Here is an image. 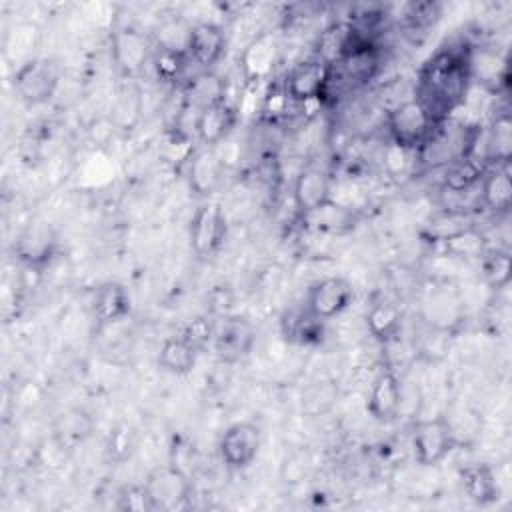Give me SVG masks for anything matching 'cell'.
<instances>
[{"mask_svg":"<svg viewBox=\"0 0 512 512\" xmlns=\"http://www.w3.org/2000/svg\"><path fill=\"white\" fill-rule=\"evenodd\" d=\"M470 86V46L448 44L438 48L420 66L414 96L438 124L452 118L466 100Z\"/></svg>","mask_w":512,"mask_h":512,"instance_id":"cell-1","label":"cell"},{"mask_svg":"<svg viewBox=\"0 0 512 512\" xmlns=\"http://www.w3.org/2000/svg\"><path fill=\"white\" fill-rule=\"evenodd\" d=\"M480 138V128L466 126L448 118L434 126V130L430 132L422 148L416 152V156L428 168H446L462 158L476 156Z\"/></svg>","mask_w":512,"mask_h":512,"instance_id":"cell-2","label":"cell"},{"mask_svg":"<svg viewBox=\"0 0 512 512\" xmlns=\"http://www.w3.org/2000/svg\"><path fill=\"white\" fill-rule=\"evenodd\" d=\"M332 80V62L320 54L296 64L284 78L282 92L294 104L320 102L328 96Z\"/></svg>","mask_w":512,"mask_h":512,"instance_id":"cell-3","label":"cell"},{"mask_svg":"<svg viewBox=\"0 0 512 512\" xmlns=\"http://www.w3.org/2000/svg\"><path fill=\"white\" fill-rule=\"evenodd\" d=\"M434 126L436 122L416 96L400 102L388 114L390 138L402 150L418 152L428 140Z\"/></svg>","mask_w":512,"mask_h":512,"instance_id":"cell-4","label":"cell"},{"mask_svg":"<svg viewBox=\"0 0 512 512\" xmlns=\"http://www.w3.org/2000/svg\"><path fill=\"white\" fill-rule=\"evenodd\" d=\"M414 460L420 466H438L454 448H456V432L452 422L444 416L422 418L412 426L410 434Z\"/></svg>","mask_w":512,"mask_h":512,"instance_id":"cell-5","label":"cell"},{"mask_svg":"<svg viewBox=\"0 0 512 512\" xmlns=\"http://www.w3.org/2000/svg\"><path fill=\"white\" fill-rule=\"evenodd\" d=\"M190 248L198 258L214 256L226 242L228 218L220 202L204 200L192 214L190 220Z\"/></svg>","mask_w":512,"mask_h":512,"instance_id":"cell-6","label":"cell"},{"mask_svg":"<svg viewBox=\"0 0 512 512\" xmlns=\"http://www.w3.org/2000/svg\"><path fill=\"white\" fill-rule=\"evenodd\" d=\"M256 342L254 324L240 314H224L216 320L212 350L224 364H236L244 360Z\"/></svg>","mask_w":512,"mask_h":512,"instance_id":"cell-7","label":"cell"},{"mask_svg":"<svg viewBox=\"0 0 512 512\" xmlns=\"http://www.w3.org/2000/svg\"><path fill=\"white\" fill-rule=\"evenodd\" d=\"M260 442L262 432L254 422H234L220 436V460L228 470L240 472L254 462L260 450Z\"/></svg>","mask_w":512,"mask_h":512,"instance_id":"cell-8","label":"cell"},{"mask_svg":"<svg viewBox=\"0 0 512 512\" xmlns=\"http://www.w3.org/2000/svg\"><path fill=\"white\" fill-rule=\"evenodd\" d=\"M354 300V286L344 276H324L312 282L306 290L304 304L318 318L328 322L340 316Z\"/></svg>","mask_w":512,"mask_h":512,"instance_id":"cell-9","label":"cell"},{"mask_svg":"<svg viewBox=\"0 0 512 512\" xmlns=\"http://www.w3.org/2000/svg\"><path fill=\"white\" fill-rule=\"evenodd\" d=\"M146 490L152 500V508L156 510H176L186 504L190 498V478L184 470L176 468L174 464H168L164 468L154 470L148 480L144 482Z\"/></svg>","mask_w":512,"mask_h":512,"instance_id":"cell-10","label":"cell"},{"mask_svg":"<svg viewBox=\"0 0 512 512\" xmlns=\"http://www.w3.org/2000/svg\"><path fill=\"white\" fill-rule=\"evenodd\" d=\"M404 390L398 374L390 368H384L376 374L370 384L368 398H366V412L372 420L380 424H390L398 418L402 410Z\"/></svg>","mask_w":512,"mask_h":512,"instance_id":"cell-11","label":"cell"},{"mask_svg":"<svg viewBox=\"0 0 512 512\" xmlns=\"http://www.w3.org/2000/svg\"><path fill=\"white\" fill-rule=\"evenodd\" d=\"M226 52V34L222 26L214 22H196L188 28L186 38V56L190 62L202 68V72L210 70L220 62Z\"/></svg>","mask_w":512,"mask_h":512,"instance_id":"cell-12","label":"cell"},{"mask_svg":"<svg viewBox=\"0 0 512 512\" xmlns=\"http://www.w3.org/2000/svg\"><path fill=\"white\" fill-rule=\"evenodd\" d=\"M58 86V72L48 60H30L14 74V90L28 104L50 100Z\"/></svg>","mask_w":512,"mask_h":512,"instance_id":"cell-13","label":"cell"},{"mask_svg":"<svg viewBox=\"0 0 512 512\" xmlns=\"http://www.w3.org/2000/svg\"><path fill=\"white\" fill-rule=\"evenodd\" d=\"M282 338L296 346H318L326 336V322L318 318L308 306L294 304L286 308L280 316Z\"/></svg>","mask_w":512,"mask_h":512,"instance_id":"cell-14","label":"cell"},{"mask_svg":"<svg viewBox=\"0 0 512 512\" xmlns=\"http://www.w3.org/2000/svg\"><path fill=\"white\" fill-rule=\"evenodd\" d=\"M238 110L228 100L214 102L196 112L194 134L202 146L214 148L220 144L236 126Z\"/></svg>","mask_w":512,"mask_h":512,"instance_id":"cell-15","label":"cell"},{"mask_svg":"<svg viewBox=\"0 0 512 512\" xmlns=\"http://www.w3.org/2000/svg\"><path fill=\"white\" fill-rule=\"evenodd\" d=\"M462 320V302L446 286L428 290L422 300V324L452 334Z\"/></svg>","mask_w":512,"mask_h":512,"instance_id":"cell-16","label":"cell"},{"mask_svg":"<svg viewBox=\"0 0 512 512\" xmlns=\"http://www.w3.org/2000/svg\"><path fill=\"white\" fill-rule=\"evenodd\" d=\"M294 206L300 216H306L332 200L330 178L316 166H306L298 172L292 186Z\"/></svg>","mask_w":512,"mask_h":512,"instance_id":"cell-17","label":"cell"},{"mask_svg":"<svg viewBox=\"0 0 512 512\" xmlns=\"http://www.w3.org/2000/svg\"><path fill=\"white\" fill-rule=\"evenodd\" d=\"M112 58L118 72L126 78L140 74L148 58H152V48L136 30H116L112 36Z\"/></svg>","mask_w":512,"mask_h":512,"instance_id":"cell-18","label":"cell"},{"mask_svg":"<svg viewBox=\"0 0 512 512\" xmlns=\"http://www.w3.org/2000/svg\"><path fill=\"white\" fill-rule=\"evenodd\" d=\"M132 310L128 290L120 282H104L96 288L92 300V320L96 328H108L124 320Z\"/></svg>","mask_w":512,"mask_h":512,"instance_id":"cell-19","label":"cell"},{"mask_svg":"<svg viewBox=\"0 0 512 512\" xmlns=\"http://www.w3.org/2000/svg\"><path fill=\"white\" fill-rule=\"evenodd\" d=\"M222 182V162L214 148H198L188 162V184L198 196H210Z\"/></svg>","mask_w":512,"mask_h":512,"instance_id":"cell-20","label":"cell"},{"mask_svg":"<svg viewBox=\"0 0 512 512\" xmlns=\"http://www.w3.org/2000/svg\"><path fill=\"white\" fill-rule=\"evenodd\" d=\"M480 202L494 214H504L512 206L510 164L490 166L480 180Z\"/></svg>","mask_w":512,"mask_h":512,"instance_id":"cell-21","label":"cell"},{"mask_svg":"<svg viewBox=\"0 0 512 512\" xmlns=\"http://www.w3.org/2000/svg\"><path fill=\"white\" fill-rule=\"evenodd\" d=\"M460 482L464 494L478 506H488L498 502L500 484L494 470L488 464H468L460 470Z\"/></svg>","mask_w":512,"mask_h":512,"instance_id":"cell-22","label":"cell"},{"mask_svg":"<svg viewBox=\"0 0 512 512\" xmlns=\"http://www.w3.org/2000/svg\"><path fill=\"white\" fill-rule=\"evenodd\" d=\"M54 246L56 240L50 228H46L44 224H30L16 244V254L26 266L40 268L52 258Z\"/></svg>","mask_w":512,"mask_h":512,"instance_id":"cell-23","label":"cell"},{"mask_svg":"<svg viewBox=\"0 0 512 512\" xmlns=\"http://www.w3.org/2000/svg\"><path fill=\"white\" fill-rule=\"evenodd\" d=\"M512 156V120L508 112L498 114L486 136H484V156L482 162L490 166H504L510 164Z\"/></svg>","mask_w":512,"mask_h":512,"instance_id":"cell-24","label":"cell"},{"mask_svg":"<svg viewBox=\"0 0 512 512\" xmlns=\"http://www.w3.org/2000/svg\"><path fill=\"white\" fill-rule=\"evenodd\" d=\"M404 314L402 310L388 300H378L366 312V328L370 336L382 344L396 340L402 332Z\"/></svg>","mask_w":512,"mask_h":512,"instance_id":"cell-25","label":"cell"},{"mask_svg":"<svg viewBox=\"0 0 512 512\" xmlns=\"http://www.w3.org/2000/svg\"><path fill=\"white\" fill-rule=\"evenodd\" d=\"M198 350L180 334L168 336L158 350V366L174 376H184L192 372L198 360Z\"/></svg>","mask_w":512,"mask_h":512,"instance_id":"cell-26","label":"cell"},{"mask_svg":"<svg viewBox=\"0 0 512 512\" xmlns=\"http://www.w3.org/2000/svg\"><path fill=\"white\" fill-rule=\"evenodd\" d=\"M488 166L480 162L476 156L462 158L450 166H446V176H444V188L450 194H464L472 190L476 184H480L484 172Z\"/></svg>","mask_w":512,"mask_h":512,"instance_id":"cell-27","label":"cell"},{"mask_svg":"<svg viewBox=\"0 0 512 512\" xmlns=\"http://www.w3.org/2000/svg\"><path fill=\"white\" fill-rule=\"evenodd\" d=\"M186 98H188L186 104L196 110H202L204 106L226 100L224 80H220V76H216L212 70L200 72L186 84Z\"/></svg>","mask_w":512,"mask_h":512,"instance_id":"cell-28","label":"cell"},{"mask_svg":"<svg viewBox=\"0 0 512 512\" xmlns=\"http://www.w3.org/2000/svg\"><path fill=\"white\" fill-rule=\"evenodd\" d=\"M302 220L322 232H344L354 226L352 210L336 204L334 200H330L328 204L320 206L318 210L302 216Z\"/></svg>","mask_w":512,"mask_h":512,"instance_id":"cell-29","label":"cell"},{"mask_svg":"<svg viewBox=\"0 0 512 512\" xmlns=\"http://www.w3.org/2000/svg\"><path fill=\"white\" fill-rule=\"evenodd\" d=\"M482 274L490 288L504 290L512 278V258L508 250L496 248L482 254Z\"/></svg>","mask_w":512,"mask_h":512,"instance_id":"cell-30","label":"cell"},{"mask_svg":"<svg viewBox=\"0 0 512 512\" xmlns=\"http://www.w3.org/2000/svg\"><path fill=\"white\" fill-rule=\"evenodd\" d=\"M152 66L156 76L162 82H176L180 80L182 72L186 70V64L190 62L184 50H176V48H168V46H156L152 52Z\"/></svg>","mask_w":512,"mask_h":512,"instance_id":"cell-31","label":"cell"},{"mask_svg":"<svg viewBox=\"0 0 512 512\" xmlns=\"http://www.w3.org/2000/svg\"><path fill=\"white\" fill-rule=\"evenodd\" d=\"M276 62V44L258 40L250 46V50L246 52V70L254 76V78H262L264 74H268L274 68Z\"/></svg>","mask_w":512,"mask_h":512,"instance_id":"cell-32","label":"cell"},{"mask_svg":"<svg viewBox=\"0 0 512 512\" xmlns=\"http://www.w3.org/2000/svg\"><path fill=\"white\" fill-rule=\"evenodd\" d=\"M442 14V6L436 2H416L408 4L404 12V22L410 30H424L438 22Z\"/></svg>","mask_w":512,"mask_h":512,"instance_id":"cell-33","label":"cell"},{"mask_svg":"<svg viewBox=\"0 0 512 512\" xmlns=\"http://www.w3.org/2000/svg\"><path fill=\"white\" fill-rule=\"evenodd\" d=\"M214 326L216 320L208 318V316H198L194 320H190L186 324V328L182 330V336L198 350L202 352L206 346H212V338H214Z\"/></svg>","mask_w":512,"mask_h":512,"instance_id":"cell-34","label":"cell"},{"mask_svg":"<svg viewBox=\"0 0 512 512\" xmlns=\"http://www.w3.org/2000/svg\"><path fill=\"white\" fill-rule=\"evenodd\" d=\"M118 508L132 510V512H154L146 484L124 486L122 492L118 494Z\"/></svg>","mask_w":512,"mask_h":512,"instance_id":"cell-35","label":"cell"},{"mask_svg":"<svg viewBox=\"0 0 512 512\" xmlns=\"http://www.w3.org/2000/svg\"><path fill=\"white\" fill-rule=\"evenodd\" d=\"M130 446H132V442H130V432H128V428L112 432V436H110V452H114V454L122 452V456H126V454H130V450H132Z\"/></svg>","mask_w":512,"mask_h":512,"instance_id":"cell-36","label":"cell"}]
</instances>
